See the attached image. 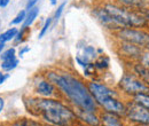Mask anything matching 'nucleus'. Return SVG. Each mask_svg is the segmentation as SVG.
<instances>
[{
	"label": "nucleus",
	"instance_id": "nucleus-2",
	"mask_svg": "<svg viewBox=\"0 0 149 126\" xmlns=\"http://www.w3.org/2000/svg\"><path fill=\"white\" fill-rule=\"evenodd\" d=\"M23 103L29 115L44 124L74 126L78 122L74 108L60 97L26 96Z\"/></svg>",
	"mask_w": 149,
	"mask_h": 126
},
{
	"label": "nucleus",
	"instance_id": "nucleus-27",
	"mask_svg": "<svg viewBox=\"0 0 149 126\" xmlns=\"http://www.w3.org/2000/svg\"><path fill=\"white\" fill-rule=\"evenodd\" d=\"M140 62H141L143 65H146L147 68H149V51H145V53L142 55Z\"/></svg>",
	"mask_w": 149,
	"mask_h": 126
},
{
	"label": "nucleus",
	"instance_id": "nucleus-10",
	"mask_svg": "<svg viewBox=\"0 0 149 126\" xmlns=\"http://www.w3.org/2000/svg\"><path fill=\"white\" fill-rule=\"evenodd\" d=\"M93 15L94 17L97 19V22L107 30L111 31V32H116L120 29H123L120 25H118L115 19L110 16V14L106 10V8L102 6V7H94L93 8Z\"/></svg>",
	"mask_w": 149,
	"mask_h": 126
},
{
	"label": "nucleus",
	"instance_id": "nucleus-9",
	"mask_svg": "<svg viewBox=\"0 0 149 126\" xmlns=\"http://www.w3.org/2000/svg\"><path fill=\"white\" fill-rule=\"evenodd\" d=\"M118 53L123 58L130 61L131 63H134V62H139L141 60L142 55L145 53V49H142L139 46H135L131 42L119 40L118 41Z\"/></svg>",
	"mask_w": 149,
	"mask_h": 126
},
{
	"label": "nucleus",
	"instance_id": "nucleus-31",
	"mask_svg": "<svg viewBox=\"0 0 149 126\" xmlns=\"http://www.w3.org/2000/svg\"><path fill=\"white\" fill-rule=\"evenodd\" d=\"M10 3V0H0V8H6Z\"/></svg>",
	"mask_w": 149,
	"mask_h": 126
},
{
	"label": "nucleus",
	"instance_id": "nucleus-37",
	"mask_svg": "<svg viewBox=\"0 0 149 126\" xmlns=\"http://www.w3.org/2000/svg\"><path fill=\"white\" fill-rule=\"evenodd\" d=\"M132 126H149V125H132Z\"/></svg>",
	"mask_w": 149,
	"mask_h": 126
},
{
	"label": "nucleus",
	"instance_id": "nucleus-1",
	"mask_svg": "<svg viewBox=\"0 0 149 126\" xmlns=\"http://www.w3.org/2000/svg\"><path fill=\"white\" fill-rule=\"evenodd\" d=\"M44 74L57 87L60 97L74 110L101 111L87 87V83L78 76L64 70H47Z\"/></svg>",
	"mask_w": 149,
	"mask_h": 126
},
{
	"label": "nucleus",
	"instance_id": "nucleus-25",
	"mask_svg": "<svg viewBox=\"0 0 149 126\" xmlns=\"http://www.w3.org/2000/svg\"><path fill=\"white\" fill-rule=\"evenodd\" d=\"M29 31H30V28H23V26H22L21 30H19V33H17L16 38H15V42H17V44L22 42V41L24 40L25 35L29 33Z\"/></svg>",
	"mask_w": 149,
	"mask_h": 126
},
{
	"label": "nucleus",
	"instance_id": "nucleus-11",
	"mask_svg": "<svg viewBox=\"0 0 149 126\" xmlns=\"http://www.w3.org/2000/svg\"><path fill=\"white\" fill-rule=\"evenodd\" d=\"M79 122L88 126H100V112L85 111V110H74Z\"/></svg>",
	"mask_w": 149,
	"mask_h": 126
},
{
	"label": "nucleus",
	"instance_id": "nucleus-23",
	"mask_svg": "<svg viewBox=\"0 0 149 126\" xmlns=\"http://www.w3.org/2000/svg\"><path fill=\"white\" fill-rule=\"evenodd\" d=\"M52 23H53V17H48L46 21H45V23H44L42 28H41V29H40V31H39V36H38L39 37V39H41L42 37L47 33V31H48V29L51 28Z\"/></svg>",
	"mask_w": 149,
	"mask_h": 126
},
{
	"label": "nucleus",
	"instance_id": "nucleus-5",
	"mask_svg": "<svg viewBox=\"0 0 149 126\" xmlns=\"http://www.w3.org/2000/svg\"><path fill=\"white\" fill-rule=\"evenodd\" d=\"M115 33L118 40L131 42L140 48L149 51V30L148 29H138V28H123Z\"/></svg>",
	"mask_w": 149,
	"mask_h": 126
},
{
	"label": "nucleus",
	"instance_id": "nucleus-30",
	"mask_svg": "<svg viewBox=\"0 0 149 126\" xmlns=\"http://www.w3.org/2000/svg\"><path fill=\"white\" fill-rule=\"evenodd\" d=\"M28 52H30V47L29 46H24L22 49H19V55L22 57L23 55L25 54V53H28Z\"/></svg>",
	"mask_w": 149,
	"mask_h": 126
},
{
	"label": "nucleus",
	"instance_id": "nucleus-14",
	"mask_svg": "<svg viewBox=\"0 0 149 126\" xmlns=\"http://www.w3.org/2000/svg\"><path fill=\"white\" fill-rule=\"evenodd\" d=\"M95 69L99 71H106L110 67V60L107 55H99L94 61Z\"/></svg>",
	"mask_w": 149,
	"mask_h": 126
},
{
	"label": "nucleus",
	"instance_id": "nucleus-13",
	"mask_svg": "<svg viewBox=\"0 0 149 126\" xmlns=\"http://www.w3.org/2000/svg\"><path fill=\"white\" fill-rule=\"evenodd\" d=\"M132 71L134 72L147 86L149 87V68H147L146 65H143L140 61L139 62H134L132 64Z\"/></svg>",
	"mask_w": 149,
	"mask_h": 126
},
{
	"label": "nucleus",
	"instance_id": "nucleus-19",
	"mask_svg": "<svg viewBox=\"0 0 149 126\" xmlns=\"http://www.w3.org/2000/svg\"><path fill=\"white\" fill-rule=\"evenodd\" d=\"M19 58L17 57H14V58H10V60H6V61H2L1 63V69L2 71L5 72H9L12 70H14L17 65H19Z\"/></svg>",
	"mask_w": 149,
	"mask_h": 126
},
{
	"label": "nucleus",
	"instance_id": "nucleus-18",
	"mask_svg": "<svg viewBox=\"0 0 149 126\" xmlns=\"http://www.w3.org/2000/svg\"><path fill=\"white\" fill-rule=\"evenodd\" d=\"M119 5L133 8V9H139L141 7H143L147 2V0H117Z\"/></svg>",
	"mask_w": 149,
	"mask_h": 126
},
{
	"label": "nucleus",
	"instance_id": "nucleus-17",
	"mask_svg": "<svg viewBox=\"0 0 149 126\" xmlns=\"http://www.w3.org/2000/svg\"><path fill=\"white\" fill-rule=\"evenodd\" d=\"M81 55H83V57H84L86 61H88V62H94L99 54H97V51L95 49L94 46L87 45V46H84Z\"/></svg>",
	"mask_w": 149,
	"mask_h": 126
},
{
	"label": "nucleus",
	"instance_id": "nucleus-12",
	"mask_svg": "<svg viewBox=\"0 0 149 126\" xmlns=\"http://www.w3.org/2000/svg\"><path fill=\"white\" fill-rule=\"evenodd\" d=\"M100 126H126L124 118L103 111H100Z\"/></svg>",
	"mask_w": 149,
	"mask_h": 126
},
{
	"label": "nucleus",
	"instance_id": "nucleus-7",
	"mask_svg": "<svg viewBox=\"0 0 149 126\" xmlns=\"http://www.w3.org/2000/svg\"><path fill=\"white\" fill-rule=\"evenodd\" d=\"M87 87L91 92L92 96L94 97L95 102L97 103V106L100 107L106 100H108L111 96H117V95H122L119 93V90L117 88H112L110 86H108L104 83L101 81H96L95 79H92L87 83Z\"/></svg>",
	"mask_w": 149,
	"mask_h": 126
},
{
	"label": "nucleus",
	"instance_id": "nucleus-36",
	"mask_svg": "<svg viewBox=\"0 0 149 126\" xmlns=\"http://www.w3.org/2000/svg\"><path fill=\"white\" fill-rule=\"evenodd\" d=\"M146 5L148 6V8H149V0H147V2H146Z\"/></svg>",
	"mask_w": 149,
	"mask_h": 126
},
{
	"label": "nucleus",
	"instance_id": "nucleus-16",
	"mask_svg": "<svg viewBox=\"0 0 149 126\" xmlns=\"http://www.w3.org/2000/svg\"><path fill=\"white\" fill-rule=\"evenodd\" d=\"M19 33V29L15 28V26H12L9 28L8 30H6L5 32L0 33V42H8V41H12V40H15V38Z\"/></svg>",
	"mask_w": 149,
	"mask_h": 126
},
{
	"label": "nucleus",
	"instance_id": "nucleus-22",
	"mask_svg": "<svg viewBox=\"0 0 149 126\" xmlns=\"http://www.w3.org/2000/svg\"><path fill=\"white\" fill-rule=\"evenodd\" d=\"M26 9H22V10H19V13H17V15L15 16V17L12 19V22H10V24L12 25H19V24H23V22H24V19L26 17Z\"/></svg>",
	"mask_w": 149,
	"mask_h": 126
},
{
	"label": "nucleus",
	"instance_id": "nucleus-20",
	"mask_svg": "<svg viewBox=\"0 0 149 126\" xmlns=\"http://www.w3.org/2000/svg\"><path fill=\"white\" fill-rule=\"evenodd\" d=\"M135 102L142 104L145 108H147L149 110V93H143V94H139L135 95L134 97H132Z\"/></svg>",
	"mask_w": 149,
	"mask_h": 126
},
{
	"label": "nucleus",
	"instance_id": "nucleus-3",
	"mask_svg": "<svg viewBox=\"0 0 149 126\" xmlns=\"http://www.w3.org/2000/svg\"><path fill=\"white\" fill-rule=\"evenodd\" d=\"M103 7L115 19V22L122 28H138L149 30V21L139 10L115 2H108Z\"/></svg>",
	"mask_w": 149,
	"mask_h": 126
},
{
	"label": "nucleus",
	"instance_id": "nucleus-15",
	"mask_svg": "<svg viewBox=\"0 0 149 126\" xmlns=\"http://www.w3.org/2000/svg\"><path fill=\"white\" fill-rule=\"evenodd\" d=\"M39 7H33V8H31V9H29L28 12H26V17L24 19V22H23V24H22V26L23 28H30L32 24H33V22L36 21V18L38 17V15H39Z\"/></svg>",
	"mask_w": 149,
	"mask_h": 126
},
{
	"label": "nucleus",
	"instance_id": "nucleus-34",
	"mask_svg": "<svg viewBox=\"0 0 149 126\" xmlns=\"http://www.w3.org/2000/svg\"><path fill=\"white\" fill-rule=\"evenodd\" d=\"M74 126H88V125H86V124H84V123H81V122H77L76 124H74Z\"/></svg>",
	"mask_w": 149,
	"mask_h": 126
},
{
	"label": "nucleus",
	"instance_id": "nucleus-6",
	"mask_svg": "<svg viewBox=\"0 0 149 126\" xmlns=\"http://www.w3.org/2000/svg\"><path fill=\"white\" fill-rule=\"evenodd\" d=\"M124 119L131 125H149V110L133 99H127Z\"/></svg>",
	"mask_w": 149,
	"mask_h": 126
},
{
	"label": "nucleus",
	"instance_id": "nucleus-4",
	"mask_svg": "<svg viewBox=\"0 0 149 126\" xmlns=\"http://www.w3.org/2000/svg\"><path fill=\"white\" fill-rule=\"evenodd\" d=\"M117 90H119L122 95L126 96L127 99H132L139 94L149 93L148 86L131 69L122 74L119 81L117 83Z\"/></svg>",
	"mask_w": 149,
	"mask_h": 126
},
{
	"label": "nucleus",
	"instance_id": "nucleus-35",
	"mask_svg": "<svg viewBox=\"0 0 149 126\" xmlns=\"http://www.w3.org/2000/svg\"><path fill=\"white\" fill-rule=\"evenodd\" d=\"M49 2H51V5H56V2H57V0H49Z\"/></svg>",
	"mask_w": 149,
	"mask_h": 126
},
{
	"label": "nucleus",
	"instance_id": "nucleus-26",
	"mask_svg": "<svg viewBox=\"0 0 149 126\" xmlns=\"http://www.w3.org/2000/svg\"><path fill=\"white\" fill-rule=\"evenodd\" d=\"M65 5H67V2H65V1H64V2H62L61 5H58L57 9H56L55 13H54V16H53V21H54V22H57V21L61 18V16H62V13H63V10H64Z\"/></svg>",
	"mask_w": 149,
	"mask_h": 126
},
{
	"label": "nucleus",
	"instance_id": "nucleus-8",
	"mask_svg": "<svg viewBox=\"0 0 149 126\" xmlns=\"http://www.w3.org/2000/svg\"><path fill=\"white\" fill-rule=\"evenodd\" d=\"M33 93L40 97H60V93L55 85L45 77L44 73L36 74L32 80ZM61 99V97H60Z\"/></svg>",
	"mask_w": 149,
	"mask_h": 126
},
{
	"label": "nucleus",
	"instance_id": "nucleus-32",
	"mask_svg": "<svg viewBox=\"0 0 149 126\" xmlns=\"http://www.w3.org/2000/svg\"><path fill=\"white\" fill-rule=\"evenodd\" d=\"M3 108H5V99L2 96H0V113L2 112Z\"/></svg>",
	"mask_w": 149,
	"mask_h": 126
},
{
	"label": "nucleus",
	"instance_id": "nucleus-24",
	"mask_svg": "<svg viewBox=\"0 0 149 126\" xmlns=\"http://www.w3.org/2000/svg\"><path fill=\"white\" fill-rule=\"evenodd\" d=\"M84 70V76L85 77H88V78H92V77H94L95 76V73H96V69H95V65H94V62H92V63H90L86 68H84L83 69Z\"/></svg>",
	"mask_w": 149,
	"mask_h": 126
},
{
	"label": "nucleus",
	"instance_id": "nucleus-33",
	"mask_svg": "<svg viewBox=\"0 0 149 126\" xmlns=\"http://www.w3.org/2000/svg\"><path fill=\"white\" fill-rule=\"evenodd\" d=\"M5 46H6V44H3V42H0V55H1V53L3 52V49H5Z\"/></svg>",
	"mask_w": 149,
	"mask_h": 126
},
{
	"label": "nucleus",
	"instance_id": "nucleus-28",
	"mask_svg": "<svg viewBox=\"0 0 149 126\" xmlns=\"http://www.w3.org/2000/svg\"><path fill=\"white\" fill-rule=\"evenodd\" d=\"M38 1H39V0H28V1H26V6H25V9L29 10V9L36 7L38 3Z\"/></svg>",
	"mask_w": 149,
	"mask_h": 126
},
{
	"label": "nucleus",
	"instance_id": "nucleus-29",
	"mask_svg": "<svg viewBox=\"0 0 149 126\" xmlns=\"http://www.w3.org/2000/svg\"><path fill=\"white\" fill-rule=\"evenodd\" d=\"M8 78H9V73L5 71H0V85H2Z\"/></svg>",
	"mask_w": 149,
	"mask_h": 126
},
{
	"label": "nucleus",
	"instance_id": "nucleus-21",
	"mask_svg": "<svg viewBox=\"0 0 149 126\" xmlns=\"http://www.w3.org/2000/svg\"><path fill=\"white\" fill-rule=\"evenodd\" d=\"M14 57H16V48L15 47H9L8 49H5L0 55L1 61L10 60V58H14Z\"/></svg>",
	"mask_w": 149,
	"mask_h": 126
}]
</instances>
